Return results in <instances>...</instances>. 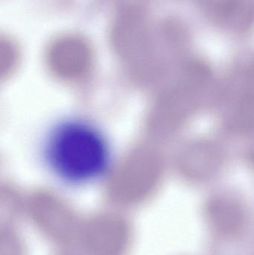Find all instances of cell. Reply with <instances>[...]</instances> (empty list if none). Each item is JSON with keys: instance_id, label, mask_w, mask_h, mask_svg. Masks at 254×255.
<instances>
[{"instance_id": "1", "label": "cell", "mask_w": 254, "mask_h": 255, "mask_svg": "<svg viewBox=\"0 0 254 255\" xmlns=\"http://www.w3.org/2000/svg\"><path fill=\"white\" fill-rule=\"evenodd\" d=\"M43 159L56 178L71 184L93 182L105 175L111 149L105 135L89 121L70 119L55 126L43 146Z\"/></svg>"}]
</instances>
